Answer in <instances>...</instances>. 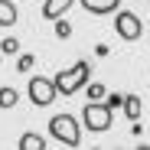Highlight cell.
<instances>
[{"label":"cell","mask_w":150,"mask_h":150,"mask_svg":"<svg viewBox=\"0 0 150 150\" xmlns=\"http://www.w3.org/2000/svg\"><path fill=\"white\" fill-rule=\"evenodd\" d=\"M20 20L16 7L10 4V0H0V26H13V23Z\"/></svg>","instance_id":"9c48e42d"},{"label":"cell","mask_w":150,"mask_h":150,"mask_svg":"<svg viewBox=\"0 0 150 150\" xmlns=\"http://www.w3.org/2000/svg\"><path fill=\"white\" fill-rule=\"evenodd\" d=\"M26 95H30V101H33L36 108H49V105L59 98V91H56L52 79H42V75H33V79H30Z\"/></svg>","instance_id":"277c9868"},{"label":"cell","mask_w":150,"mask_h":150,"mask_svg":"<svg viewBox=\"0 0 150 150\" xmlns=\"http://www.w3.org/2000/svg\"><path fill=\"white\" fill-rule=\"evenodd\" d=\"M0 52H4V56H16L20 52V39H4V42H0Z\"/></svg>","instance_id":"5bb4252c"},{"label":"cell","mask_w":150,"mask_h":150,"mask_svg":"<svg viewBox=\"0 0 150 150\" xmlns=\"http://www.w3.org/2000/svg\"><path fill=\"white\" fill-rule=\"evenodd\" d=\"M52 23H56V39H69V36H72L69 20H62V16H59V20H52Z\"/></svg>","instance_id":"4fadbf2b"},{"label":"cell","mask_w":150,"mask_h":150,"mask_svg":"<svg viewBox=\"0 0 150 150\" xmlns=\"http://www.w3.org/2000/svg\"><path fill=\"white\" fill-rule=\"evenodd\" d=\"M16 147H20V150H46V140H42L39 134H23Z\"/></svg>","instance_id":"8fae6325"},{"label":"cell","mask_w":150,"mask_h":150,"mask_svg":"<svg viewBox=\"0 0 150 150\" xmlns=\"http://www.w3.org/2000/svg\"><path fill=\"white\" fill-rule=\"evenodd\" d=\"M16 101H20V91H16V88H10V85H4V88H0V111L16 108Z\"/></svg>","instance_id":"30bf717a"},{"label":"cell","mask_w":150,"mask_h":150,"mask_svg":"<svg viewBox=\"0 0 150 150\" xmlns=\"http://www.w3.org/2000/svg\"><path fill=\"white\" fill-rule=\"evenodd\" d=\"M121 101H124V95H117V91H111V95H105V105H108L111 111H117V108H121Z\"/></svg>","instance_id":"2e32d148"},{"label":"cell","mask_w":150,"mask_h":150,"mask_svg":"<svg viewBox=\"0 0 150 150\" xmlns=\"http://www.w3.org/2000/svg\"><path fill=\"white\" fill-rule=\"evenodd\" d=\"M121 108H124V117H131V121H137L140 117V98L137 95H124V101H121Z\"/></svg>","instance_id":"ba28073f"},{"label":"cell","mask_w":150,"mask_h":150,"mask_svg":"<svg viewBox=\"0 0 150 150\" xmlns=\"http://www.w3.org/2000/svg\"><path fill=\"white\" fill-rule=\"evenodd\" d=\"M33 65H36V59H33V56H30V52H23V56H20V59H16V72H30V69H33Z\"/></svg>","instance_id":"9a60e30c"},{"label":"cell","mask_w":150,"mask_h":150,"mask_svg":"<svg viewBox=\"0 0 150 150\" xmlns=\"http://www.w3.org/2000/svg\"><path fill=\"white\" fill-rule=\"evenodd\" d=\"M114 30H117L121 39L137 42V39L144 36V23H140V16H137L134 10H117V13H114Z\"/></svg>","instance_id":"5b68a950"},{"label":"cell","mask_w":150,"mask_h":150,"mask_svg":"<svg viewBox=\"0 0 150 150\" xmlns=\"http://www.w3.org/2000/svg\"><path fill=\"white\" fill-rule=\"evenodd\" d=\"M82 121H85V131L105 134V131L111 127V121H114V111H111L105 101H88L85 111H82Z\"/></svg>","instance_id":"3957f363"},{"label":"cell","mask_w":150,"mask_h":150,"mask_svg":"<svg viewBox=\"0 0 150 150\" xmlns=\"http://www.w3.org/2000/svg\"><path fill=\"white\" fill-rule=\"evenodd\" d=\"M0 59H4V52H0Z\"/></svg>","instance_id":"e0dca14e"},{"label":"cell","mask_w":150,"mask_h":150,"mask_svg":"<svg viewBox=\"0 0 150 150\" xmlns=\"http://www.w3.org/2000/svg\"><path fill=\"white\" fill-rule=\"evenodd\" d=\"M117 4H121V0H82V7H85L88 13H95V16L114 13V10H117Z\"/></svg>","instance_id":"8992f818"},{"label":"cell","mask_w":150,"mask_h":150,"mask_svg":"<svg viewBox=\"0 0 150 150\" xmlns=\"http://www.w3.org/2000/svg\"><path fill=\"white\" fill-rule=\"evenodd\" d=\"M49 134H52V140H59L65 147H79L82 144V124L72 114H56V117H49Z\"/></svg>","instance_id":"7a4b0ae2"},{"label":"cell","mask_w":150,"mask_h":150,"mask_svg":"<svg viewBox=\"0 0 150 150\" xmlns=\"http://www.w3.org/2000/svg\"><path fill=\"white\" fill-rule=\"evenodd\" d=\"M91 79V65L85 62V59H79L72 69H65V72H59L56 79H52V85H56V91L59 95H75V91H82L85 88V82Z\"/></svg>","instance_id":"6da1fadb"},{"label":"cell","mask_w":150,"mask_h":150,"mask_svg":"<svg viewBox=\"0 0 150 150\" xmlns=\"http://www.w3.org/2000/svg\"><path fill=\"white\" fill-rule=\"evenodd\" d=\"M75 4V0H46V7H42V16L46 20H59L69 7Z\"/></svg>","instance_id":"52a82bcc"},{"label":"cell","mask_w":150,"mask_h":150,"mask_svg":"<svg viewBox=\"0 0 150 150\" xmlns=\"http://www.w3.org/2000/svg\"><path fill=\"white\" fill-rule=\"evenodd\" d=\"M85 95H88V101H105L108 88H105L101 82H85Z\"/></svg>","instance_id":"7c38bea8"}]
</instances>
